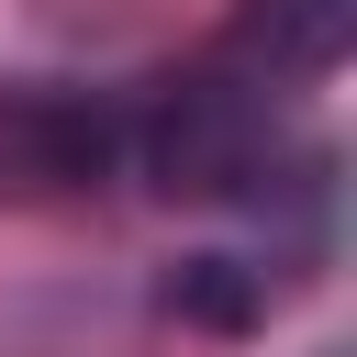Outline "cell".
Masks as SVG:
<instances>
[{"mask_svg": "<svg viewBox=\"0 0 357 357\" xmlns=\"http://www.w3.org/2000/svg\"><path fill=\"white\" fill-rule=\"evenodd\" d=\"M257 145H268L257 100L223 89V78H190V89L167 100V123H156V178H167V190H234V178L257 167Z\"/></svg>", "mask_w": 357, "mask_h": 357, "instance_id": "obj_1", "label": "cell"}, {"mask_svg": "<svg viewBox=\"0 0 357 357\" xmlns=\"http://www.w3.org/2000/svg\"><path fill=\"white\" fill-rule=\"evenodd\" d=\"M346 45H357V0H245L234 22V56L257 78H324Z\"/></svg>", "mask_w": 357, "mask_h": 357, "instance_id": "obj_2", "label": "cell"}, {"mask_svg": "<svg viewBox=\"0 0 357 357\" xmlns=\"http://www.w3.org/2000/svg\"><path fill=\"white\" fill-rule=\"evenodd\" d=\"M0 134H11V145H33V167H45V178H89V167H100V145H112L89 100H45V89H22Z\"/></svg>", "mask_w": 357, "mask_h": 357, "instance_id": "obj_3", "label": "cell"}]
</instances>
